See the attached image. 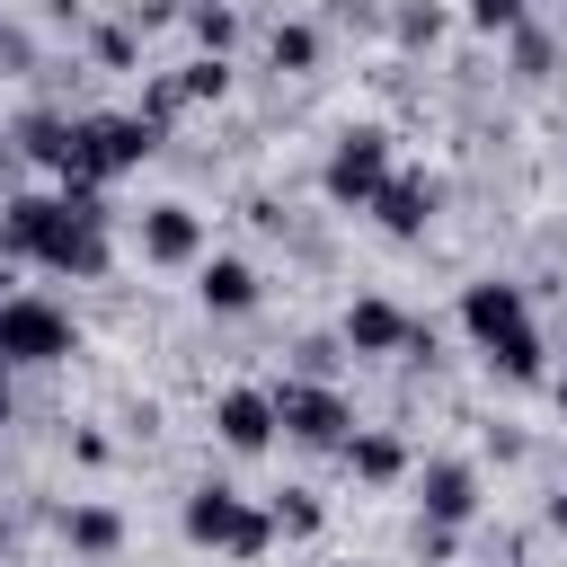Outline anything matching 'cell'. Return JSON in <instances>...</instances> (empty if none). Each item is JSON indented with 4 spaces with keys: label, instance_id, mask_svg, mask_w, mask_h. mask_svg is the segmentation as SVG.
<instances>
[{
    "label": "cell",
    "instance_id": "16",
    "mask_svg": "<svg viewBox=\"0 0 567 567\" xmlns=\"http://www.w3.org/2000/svg\"><path fill=\"white\" fill-rule=\"evenodd\" d=\"M53 523H62V540H71L80 558H115V549H124V514H115V505H97V496H71Z\"/></svg>",
    "mask_w": 567,
    "mask_h": 567
},
{
    "label": "cell",
    "instance_id": "5",
    "mask_svg": "<svg viewBox=\"0 0 567 567\" xmlns=\"http://www.w3.org/2000/svg\"><path fill=\"white\" fill-rule=\"evenodd\" d=\"M275 425L292 434V443H310V452H346V434H354V408H346V390L337 381H275Z\"/></svg>",
    "mask_w": 567,
    "mask_h": 567
},
{
    "label": "cell",
    "instance_id": "15",
    "mask_svg": "<svg viewBox=\"0 0 567 567\" xmlns=\"http://www.w3.org/2000/svg\"><path fill=\"white\" fill-rule=\"evenodd\" d=\"M346 470H354L363 487H399V478H408V434H390V425H354V434H346Z\"/></svg>",
    "mask_w": 567,
    "mask_h": 567
},
{
    "label": "cell",
    "instance_id": "1",
    "mask_svg": "<svg viewBox=\"0 0 567 567\" xmlns=\"http://www.w3.org/2000/svg\"><path fill=\"white\" fill-rule=\"evenodd\" d=\"M177 532H186L195 549H221V558H266V549H275V514H266V505H248V496H239V487H221V478L186 487Z\"/></svg>",
    "mask_w": 567,
    "mask_h": 567
},
{
    "label": "cell",
    "instance_id": "2",
    "mask_svg": "<svg viewBox=\"0 0 567 567\" xmlns=\"http://www.w3.org/2000/svg\"><path fill=\"white\" fill-rule=\"evenodd\" d=\"M159 142H168V133H159L142 106H133V115H80V159H71L62 186H115V177H133Z\"/></svg>",
    "mask_w": 567,
    "mask_h": 567
},
{
    "label": "cell",
    "instance_id": "13",
    "mask_svg": "<svg viewBox=\"0 0 567 567\" xmlns=\"http://www.w3.org/2000/svg\"><path fill=\"white\" fill-rule=\"evenodd\" d=\"M9 142H18V159H35V168L71 177V159H80V115L35 106V115H18V124H9Z\"/></svg>",
    "mask_w": 567,
    "mask_h": 567
},
{
    "label": "cell",
    "instance_id": "21",
    "mask_svg": "<svg viewBox=\"0 0 567 567\" xmlns=\"http://www.w3.org/2000/svg\"><path fill=\"white\" fill-rule=\"evenodd\" d=\"M177 89H186V106H204V97H230V62H221V53H195V62L177 71Z\"/></svg>",
    "mask_w": 567,
    "mask_h": 567
},
{
    "label": "cell",
    "instance_id": "17",
    "mask_svg": "<svg viewBox=\"0 0 567 567\" xmlns=\"http://www.w3.org/2000/svg\"><path fill=\"white\" fill-rule=\"evenodd\" d=\"M487 372H496V381H514V390L549 381V346H540V328H514V337H496V346H487Z\"/></svg>",
    "mask_w": 567,
    "mask_h": 567
},
{
    "label": "cell",
    "instance_id": "11",
    "mask_svg": "<svg viewBox=\"0 0 567 567\" xmlns=\"http://www.w3.org/2000/svg\"><path fill=\"white\" fill-rule=\"evenodd\" d=\"M62 221H71V213H62V186H53V195H9V204H0V257L44 266V248L62 239Z\"/></svg>",
    "mask_w": 567,
    "mask_h": 567
},
{
    "label": "cell",
    "instance_id": "23",
    "mask_svg": "<svg viewBox=\"0 0 567 567\" xmlns=\"http://www.w3.org/2000/svg\"><path fill=\"white\" fill-rule=\"evenodd\" d=\"M523 9H532V0H461V18H470L478 35H514V27H523Z\"/></svg>",
    "mask_w": 567,
    "mask_h": 567
},
{
    "label": "cell",
    "instance_id": "19",
    "mask_svg": "<svg viewBox=\"0 0 567 567\" xmlns=\"http://www.w3.org/2000/svg\"><path fill=\"white\" fill-rule=\"evenodd\" d=\"M186 27H195L204 53H230V44H239V9H230V0H186Z\"/></svg>",
    "mask_w": 567,
    "mask_h": 567
},
{
    "label": "cell",
    "instance_id": "4",
    "mask_svg": "<svg viewBox=\"0 0 567 567\" xmlns=\"http://www.w3.org/2000/svg\"><path fill=\"white\" fill-rule=\"evenodd\" d=\"M62 354H80L71 310L44 301V292H0V363L9 372H35V363H62Z\"/></svg>",
    "mask_w": 567,
    "mask_h": 567
},
{
    "label": "cell",
    "instance_id": "30",
    "mask_svg": "<svg viewBox=\"0 0 567 567\" xmlns=\"http://www.w3.org/2000/svg\"><path fill=\"white\" fill-rule=\"evenodd\" d=\"M346 567H354V558H346Z\"/></svg>",
    "mask_w": 567,
    "mask_h": 567
},
{
    "label": "cell",
    "instance_id": "29",
    "mask_svg": "<svg viewBox=\"0 0 567 567\" xmlns=\"http://www.w3.org/2000/svg\"><path fill=\"white\" fill-rule=\"evenodd\" d=\"M0 425H9V363H0Z\"/></svg>",
    "mask_w": 567,
    "mask_h": 567
},
{
    "label": "cell",
    "instance_id": "8",
    "mask_svg": "<svg viewBox=\"0 0 567 567\" xmlns=\"http://www.w3.org/2000/svg\"><path fill=\"white\" fill-rule=\"evenodd\" d=\"M213 443L221 452H266L275 443V381H230L221 399H213Z\"/></svg>",
    "mask_w": 567,
    "mask_h": 567
},
{
    "label": "cell",
    "instance_id": "10",
    "mask_svg": "<svg viewBox=\"0 0 567 567\" xmlns=\"http://www.w3.org/2000/svg\"><path fill=\"white\" fill-rule=\"evenodd\" d=\"M461 328L478 337V354H487L496 337L532 328V301H523V284H505V275H478V284H461Z\"/></svg>",
    "mask_w": 567,
    "mask_h": 567
},
{
    "label": "cell",
    "instance_id": "26",
    "mask_svg": "<svg viewBox=\"0 0 567 567\" xmlns=\"http://www.w3.org/2000/svg\"><path fill=\"white\" fill-rule=\"evenodd\" d=\"M540 514H549V532H567V496H549V505H540Z\"/></svg>",
    "mask_w": 567,
    "mask_h": 567
},
{
    "label": "cell",
    "instance_id": "27",
    "mask_svg": "<svg viewBox=\"0 0 567 567\" xmlns=\"http://www.w3.org/2000/svg\"><path fill=\"white\" fill-rule=\"evenodd\" d=\"M0 177H18V142L9 133H0Z\"/></svg>",
    "mask_w": 567,
    "mask_h": 567
},
{
    "label": "cell",
    "instance_id": "24",
    "mask_svg": "<svg viewBox=\"0 0 567 567\" xmlns=\"http://www.w3.org/2000/svg\"><path fill=\"white\" fill-rule=\"evenodd\" d=\"M390 27H399V44H434L443 35V9H399Z\"/></svg>",
    "mask_w": 567,
    "mask_h": 567
},
{
    "label": "cell",
    "instance_id": "14",
    "mask_svg": "<svg viewBox=\"0 0 567 567\" xmlns=\"http://www.w3.org/2000/svg\"><path fill=\"white\" fill-rule=\"evenodd\" d=\"M195 301H204L213 319H248V310L266 301V275H257L248 257H204V266H195Z\"/></svg>",
    "mask_w": 567,
    "mask_h": 567
},
{
    "label": "cell",
    "instance_id": "18",
    "mask_svg": "<svg viewBox=\"0 0 567 567\" xmlns=\"http://www.w3.org/2000/svg\"><path fill=\"white\" fill-rule=\"evenodd\" d=\"M266 62H275L284 80L319 71V27H310V18H275V27H266Z\"/></svg>",
    "mask_w": 567,
    "mask_h": 567
},
{
    "label": "cell",
    "instance_id": "25",
    "mask_svg": "<svg viewBox=\"0 0 567 567\" xmlns=\"http://www.w3.org/2000/svg\"><path fill=\"white\" fill-rule=\"evenodd\" d=\"M514 62H523V80H540L549 71V35L540 27H514Z\"/></svg>",
    "mask_w": 567,
    "mask_h": 567
},
{
    "label": "cell",
    "instance_id": "3",
    "mask_svg": "<svg viewBox=\"0 0 567 567\" xmlns=\"http://www.w3.org/2000/svg\"><path fill=\"white\" fill-rule=\"evenodd\" d=\"M399 177V159H390V133L381 124H346L337 142H328V168H319V195L337 204V213H372V195Z\"/></svg>",
    "mask_w": 567,
    "mask_h": 567
},
{
    "label": "cell",
    "instance_id": "20",
    "mask_svg": "<svg viewBox=\"0 0 567 567\" xmlns=\"http://www.w3.org/2000/svg\"><path fill=\"white\" fill-rule=\"evenodd\" d=\"M266 514H275V540H310V532L328 523V505H319L310 487H284V496H275Z\"/></svg>",
    "mask_w": 567,
    "mask_h": 567
},
{
    "label": "cell",
    "instance_id": "22",
    "mask_svg": "<svg viewBox=\"0 0 567 567\" xmlns=\"http://www.w3.org/2000/svg\"><path fill=\"white\" fill-rule=\"evenodd\" d=\"M89 53H97L106 71H133V62H142V27H133V18H124V27H97Z\"/></svg>",
    "mask_w": 567,
    "mask_h": 567
},
{
    "label": "cell",
    "instance_id": "28",
    "mask_svg": "<svg viewBox=\"0 0 567 567\" xmlns=\"http://www.w3.org/2000/svg\"><path fill=\"white\" fill-rule=\"evenodd\" d=\"M549 399H558V416H567V372H549Z\"/></svg>",
    "mask_w": 567,
    "mask_h": 567
},
{
    "label": "cell",
    "instance_id": "6",
    "mask_svg": "<svg viewBox=\"0 0 567 567\" xmlns=\"http://www.w3.org/2000/svg\"><path fill=\"white\" fill-rule=\"evenodd\" d=\"M478 505H487V487H478V461H461V452H434V461H416V514H425L434 532H470V523H478Z\"/></svg>",
    "mask_w": 567,
    "mask_h": 567
},
{
    "label": "cell",
    "instance_id": "7",
    "mask_svg": "<svg viewBox=\"0 0 567 567\" xmlns=\"http://www.w3.org/2000/svg\"><path fill=\"white\" fill-rule=\"evenodd\" d=\"M133 248L151 257V266H204V213L195 204H142L133 213Z\"/></svg>",
    "mask_w": 567,
    "mask_h": 567
},
{
    "label": "cell",
    "instance_id": "9",
    "mask_svg": "<svg viewBox=\"0 0 567 567\" xmlns=\"http://www.w3.org/2000/svg\"><path fill=\"white\" fill-rule=\"evenodd\" d=\"M434 213H443V177H425V168H399V177L372 195V221H381L390 239H425Z\"/></svg>",
    "mask_w": 567,
    "mask_h": 567
},
{
    "label": "cell",
    "instance_id": "12",
    "mask_svg": "<svg viewBox=\"0 0 567 567\" xmlns=\"http://www.w3.org/2000/svg\"><path fill=\"white\" fill-rule=\"evenodd\" d=\"M337 337L354 346V354H408V337H416V319L390 301V292H363V301H346V319H337Z\"/></svg>",
    "mask_w": 567,
    "mask_h": 567
}]
</instances>
